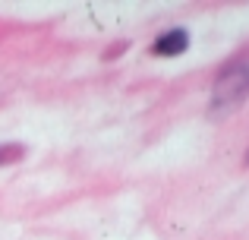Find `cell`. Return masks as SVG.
Wrapping results in <instances>:
<instances>
[{
	"label": "cell",
	"mask_w": 249,
	"mask_h": 240,
	"mask_svg": "<svg viewBox=\"0 0 249 240\" xmlns=\"http://www.w3.org/2000/svg\"><path fill=\"white\" fill-rule=\"evenodd\" d=\"M249 95V63H233L218 76L212 92V111H231Z\"/></svg>",
	"instance_id": "cell-1"
},
{
	"label": "cell",
	"mask_w": 249,
	"mask_h": 240,
	"mask_svg": "<svg viewBox=\"0 0 249 240\" xmlns=\"http://www.w3.org/2000/svg\"><path fill=\"white\" fill-rule=\"evenodd\" d=\"M189 48V35L183 29H174V32H164V35L155 41V54L158 57H177V54H183V51Z\"/></svg>",
	"instance_id": "cell-2"
},
{
	"label": "cell",
	"mask_w": 249,
	"mask_h": 240,
	"mask_svg": "<svg viewBox=\"0 0 249 240\" xmlns=\"http://www.w3.org/2000/svg\"><path fill=\"white\" fill-rule=\"evenodd\" d=\"M13 155H16V152H13V148H0V161H6V158H13Z\"/></svg>",
	"instance_id": "cell-3"
}]
</instances>
